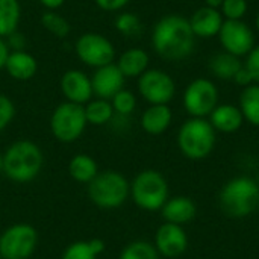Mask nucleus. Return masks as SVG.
<instances>
[{"label": "nucleus", "instance_id": "6ab92c4d", "mask_svg": "<svg viewBox=\"0 0 259 259\" xmlns=\"http://www.w3.org/2000/svg\"><path fill=\"white\" fill-rule=\"evenodd\" d=\"M243 114L241 109L234 105H220L215 106L214 111L209 114V123L219 132L232 134L238 131L243 124Z\"/></svg>", "mask_w": 259, "mask_h": 259}, {"label": "nucleus", "instance_id": "473e14b6", "mask_svg": "<svg viewBox=\"0 0 259 259\" xmlns=\"http://www.w3.org/2000/svg\"><path fill=\"white\" fill-rule=\"evenodd\" d=\"M15 117V105L6 96L0 94V132H3Z\"/></svg>", "mask_w": 259, "mask_h": 259}, {"label": "nucleus", "instance_id": "0eeeda50", "mask_svg": "<svg viewBox=\"0 0 259 259\" xmlns=\"http://www.w3.org/2000/svg\"><path fill=\"white\" fill-rule=\"evenodd\" d=\"M87 124L88 121L83 105L67 100L59 103L50 117V131L61 143H73L80 138Z\"/></svg>", "mask_w": 259, "mask_h": 259}, {"label": "nucleus", "instance_id": "4be33fe9", "mask_svg": "<svg viewBox=\"0 0 259 259\" xmlns=\"http://www.w3.org/2000/svg\"><path fill=\"white\" fill-rule=\"evenodd\" d=\"M21 20V5L18 0H0V36L8 38L17 32Z\"/></svg>", "mask_w": 259, "mask_h": 259}, {"label": "nucleus", "instance_id": "c85d7f7f", "mask_svg": "<svg viewBox=\"0 0 259 259\" xmlns=\"http://www.w3.org/2000/svg\"><path fill=\"white\" fill-rule=\"evenodd\" d=\"M120 259H159V253L147 241H134L123 249Z\"/></svg>", "mask_w": 259, "mask_h": 259}, {"label": "nucleus", "instance_id": "58836bf2", "mask_svg": "<svg viewBox=\"0 0 259 259\" xmlns=\"http://www.w3.org/2000/svg\"><path fill=\"white\" fill-rule=\"evenodd\" d=\"M39 3L47 9V11H56L58 8H61L65 0H39Z\"/></svg>", "mask_w": 259, "mask_h": 259}, {"label": "nucleus", "instance_id": "72a5a7b5", "mask_svg": "<svg viewBox=\"0 0 259 259\" xmlns=\"http://www.w3.org/2000/svg\"><path fill=\"white\" fill-rule=\"evenodd\" d=\"M246 68L249 70L253 82L259 83V46L253 47L249 52V56H247V61H246Z\"/></svg>", "mask_w": 259, "mask_h": 259}, {"label": "nucleus", "instance_id": "37998d69", "mask_svg": "<svg viewBox=\"0 0 259 259\" xmlns=\"http://www.w3.org/2000/svg\"><path fill=\"white\" fill-rule=\"evenodd\" d=\"M256 182H258V185H259V175H258V181H256Z\"/></svg>", "mask_w": 259, "mask_h": 259}, {"label": "nucleus", "instance_id": "1a4fd4ad", "mask_svg": "<svg viewBox=\"0 0 259 259\" xmlns=\"http://www.w3.org/2000/svg\"><path fill=\"white\" fill-rule=\"evenodd\" d=\"M38 234L30 225H14L0 237V255L3 259H27L35 250Z\"/></svg>", "mask_w": 259, "mask_h": 259}, {"label": "nucleus", "instance_id": "f257e3e1", "mask_svg": "<svg viewBox=\"0 0 259 259\" xmlns=\"http://www.w3.org/2000/svg\"><path fill=\"white\" fill-rule=\"evenodd\" d=\"M196 44V35L190 20L181 15H165L153 27L152 46L155 52L167 61L188 58Z\"/></svg>", "mask_w": 259, "mask_h": 259}, {"label": "nucleus", "instance_id": "e433bc0d", "mask_svg": "<svg viewBox=\"0 0 259 259\" xmlns=\"http://www.w3.org/2000/svg\"><path fill=\"white\" fill-rule=\"evenodd\" d=\"M9 42L8 46H12V50H24V39H23V35H20L18 32H14L11 36H8Z\"/></svg>", "mask_w": 259, "mask_h": 259}, {"label": "nucleus", "instance_id": "f3484780", "mask_svg": "<svg viewBox=\"0 0 259 259\" xmlns=\"http://www.w3.org/2000/svg\"><path fill=\"white\" fill-rule=\"evenodd\" d=\"M222 24H223L222 12L209 6L197 9L190 18V26L194 35L200 38H211L214 35H219Z\"/></svg>", "mask_w": 259, "mask_h": 259}, {"label": "nucleus", "instance_id": "9d476101", "mask_svg": "<svg viewBox=\"0 0 259 259\" xmlns=\"http://www.w3.org/2000/svg\"><path fill=\"white\" fill-rule=\"evenodd\" d=\"M138 91L150 105H167L176 93L175 80L170 74L158 68H147L138 77Z\"/></svg>", "mask_w": 259, "mask_h": 259}, {"label": "nucleus", "instance_id": "c9c22d12", "mask_svg": "<svg viewBox=\"0 0 259 259\" xmlns=\"http://www.w3.org/2000/svg\"><path fill=\"white\" fill-rule=\"evenodd\" d=\"M234 80H235L238 85H243V87H247V85H250V83L253 82V79H252L249 70L246 68V65H243V67L238 70V73L235 74Z\"/></svg>", "mask_w": 259, "mask_h": 259}, {"label": "nucleus", "instance_id": "39448f33", "mask_svg": "<svg viewBox=\"0 0 259 259\" xmlns=\"http://www.w3.org/2000/svg\"><path fill=\"white\" fill-rule=\"evenodd\" d=\"M131 194L137 206L146 211H159L168 200V184L156 170L138 173L131 185Z\"/></svg>", "mask_w": 259, "mask_h": 259}, {"label": "nucleus", "instance_id": "412c9836", "mask_svg": "<svg viewBox=\"0 0 259 259\" xmlns=\"http://www.w3.org/2000/svg\"><path fill=\"white\" fill-rule=\"evenodd\" d=\"M115 64L124 77H140L149 67V55L143 49H129L120 55Z\"/></svg>", "mask_w": 259, "mask_h": 259}, {"label": "nucleus", "instance_id": "cd10ccee", "mask_svg": "<svg viewBox=\"0 0 259 259\" xmlns=\"http://www.w3.org/2000/svg\"><path fill=\"white\" fill-rule=\"evenodd\" d=\"M41 24L42 27L50 32L52 35H55L56 38H65L70 33V23L67 21L65 17H62L61 14L55 12V11H46L41 15Z\"/></svg>", "mask_w": 259, "mask_h": 259}, {"label": "nucleus", "instance_id": "79ce46f5", "mask_svg": "<svg viewBox=\"0 0 259 259\" xmlns=\"http://www.w3.org/2000/svg\"><path fill=\"white\" fill-rule=\"evenodd\" d=\"M256 27H258V30H259V14H258V17H256Z\"/></svg>", "mask_w": 259, "mask_h": 259}, {"label": "nucleus", "instance_id": "a211bd4d", "mask_svg": "<svg viewBox=\"0 0 259 259\" xmlns=\"http://www.w3.org/2000/svg\"><path fill=\"white\" fill-rule=\"evenodd\" d=\"M5 70L15 80H29L36 74L38 62L26 50H12L5 62Z\"/></svg>", "mask_w": 259, "mask_h": 259}, {"label": "nucleus", "instance_id": "f704fd0d", "mask_svg": "<svg viewBox=\"0 0 259 259\" xmlns=\"http://www.w3.org/2000/svg\"><path fill=\"white\" fill-rule=\"evenodd\" d=\"M96 5L106 12H115V11H121L131 0H94Z\"/></svg>", "mask_w": 259, "mask_h": 259}, {"label": "nucleus", "instance_id": "ea45409f", "mask_svg": "<svg viewBox=\"0 0 259 259\" xmlns=\"http://www.w3.org/2000/svg\"><path fill=\"white\" fill-rule=\"evenodd\" d=\"M222 3H223V0H206V6H209V8H219V6H222Z\"/></svg>", "mask_w": 259, "mask_h": 259}, {"label": "nucleus", "instance_id": "4468645a", "mask_svg": "<svg viewBox=\"0 0 259 259\" xmlns=\"http://www.w3.org/2000/svg\"><path fill=\"white\" fill-rule=\"evenodd\" d=\"M59 87L67 102L87 105L94 97L91 77L87 76L82 70H76V68L67 70L61 77Z\"/></svg>", "mask_w": 259, "mask_h": 259}, {"label": "nucleus", "instance_id": "ddd939ff", "mask_svg": "<svg viewBox=\"0 0 259 259\" xmlns=\"http://www.w3.org/2000/svg\"><path fill=\"white\" fill-rule=\"evenodd\" d=\"M155 247L165 258L181 256L188 249V235L181 225L164 223L155 235Z\"/></svg>", "mask_w": 259, "mask_h": 259}, {"label": "nucleus", "instance_id": "4c0bfd02", "mask_svg": "<svg viewBox=\"0 0 259 259\" xmlns=\"http://www.w3.org/2000/svg\"><path fill=\"white\" fill-rule=\"evenodd\" d=\"M9 52H11V50H9L8 42L5 41V38L0 36V70L5 68V62H6V59H8Z\"/></svg>", "mask_w": 259, "mask_h": 259}, {"label": "nucleus", "instance_id": "423d86ee", "mask_svg": "<svg viewBox=\"0 0 259 259\" xmlns=\"http://www.w3.org/2000/svg\"><path fill=\"white\" fill-rule=\"evenodd\" d=\"M131 193L127 179L118 171H103L90 182L88 194L93 203L100 208H118L121 206Z\"/></svg>", "mask_w": 259, "mask_h": 259}, {"label": "nucleus", "instance_id": "c756f323", "mask_svg": "<svg viewBox=\"0 0 259 259\" xmlns=\"http://www.w3.org/2000/svg\"><path fill=\"white\" fill-rule=\"evenodd\" d=\"M114 26L118 33H121L127 38H132V36H137L141 33V20L132 12L118 14L114 21Z\"/></svg>", "mask_w": 259, "mask_h": 259}, {"label": "nucleus", "instance_id": "20e7f679", "mask_svg": "<svg viewBox=\"0 0 259 259\" xmlns=\"http://www.w3.org/2000/svg\"><path fill=\"white\" fill-rule=\"evenodd\" d=\"M178 146L182 155L188 159H205L214 150L215 129L205 118L193 117L181 126L178 134Z\"/></svg>", "mask_w": 259, "mask_h": 259}, {"label": "nucleus", "instance_id": "bb28decb", "mask_svg": "<svg viewBox=\"0 0 259 259\" xmlns=\"http://www.w3.org/2000/svg\"><path fill=\"white\" fill-rule=\"evenodd\" d=\"M105 250V244L102 240H91V241H77L70 244L62 259H96Z\"/></svg>", "mask_w": 259, "mask_h": 259}, {"label": "nucleus", "instance_id": "6e6552de", "mask_svg": "<svg viewBox=\"0 0 259 259\" xmlns=\"http://www.w3.org/2000/svg\"><path fill=\"white\" fill-rule=\"evenodd\" d=\"M74 52L79 61L88 67L99 68L114 62L115 47L102 33L87 32L82 33L74 42Z\"/></svg>", "mask_w": 259, "mask_h": 259}, {"label": "nucleus", "instance_id": "2f4dec72", "mask_svg": "<svg viewBox=\"0 0 259 259\" xmlns=\"http://www.w3.org/2000/svg\"><path fill=\"white\" fill-rule=\"evenodd\" d=\"M246 11V0H223L222 3V15H225L228 20H241Z\"/></svg>", "mask_w": 259, "mask_h": 259}, {"label": "nucleus", "instance_id": "b1692460", "mask_svg": "<svg viewBox=\"0 0 259 259\" xmlns=\"http://www.w3.org/2000/svg\"><path fill=\"white\" fill-rule=\"evenodd\" d=\"M68 173L70 176L82 184H90L99 173L97 170V162L88 156V155H76L71 158L70 164H68Z\"/></svg>", "mask_w": 259, "mask_h": 259}, {"label": "nucleus", "instance_id": "a878e982", "mask_svg": "<svg viewBox=\"0 0 259 259\" xmlns=\"http://www.w3.org/2000/svg\"><path fill=\"white\" fill-rule=\"evenodd\" d=\"M240 109L250 124L259 126V83H250L244 88L240 97Z\"/></svg>", "mask_w": 259, "mask_h": 259}, {"label": "nucleus", "instance_id": "f03ea898", "mask_svg": "<svg viewBox=\"0 0 259 259\" xmlns=\"http://www.w3.org/2000/svg\"><path fill=\"white\" fill-rule=\"evenodd\" d=\"M219 205L223 214L232 219L252 215L259 206V185L249 176H237L228 181L219 193Z\"/></svg>", "mask_w": 259, "mask_h": 259}, {"label": "nucleus", "instance_id": "dca6fc26", "mask_svg": "<svg viewBox=\"0 0 259 259\" xmlns=\"http://www.w3.org/2000/svg\"><path fill=\"white\" fill-rule=\"evenodd\" d=\"M161 214L167 223H175L182 226L185 223H190L196 217L197 206L193 202V199L187 196H176L164 203V206L161 208Z\"/></svg>", "mask_w": 259, "mask_h": 259}, {"label": "nucleus", "instance_id": "7c9ffc66", "mask_svg": "<svg viewBox=\"0 0 259 259\" xmlns=\"http://www.w3.org/2000/svg\"><path fill=\"white\" fill-rule=\"evenodd\" d=\"M111 105L114 108V112L118 117H129L137 106V99L134 93L123 88L111 99Z\"/></svg>", "mask_w": 259, "mask_h": 259}, {"label": "nucleus", "instance_id": "393cba45", "mask_svg": "<svg viewBox=\"0 0 259 259\" xmlns=\"http://www.w3.org/2000/svg\"><path fill=\"white\" fill-rule=\"evenodd\" d=\"M241 67H243V64H241L240 58L229 52L217 53L209 61L211 71L220 79H234Z\"/></svg>", "mask_w": 259, "mask_h": 259}, {"label": "nucleus", "instance_id": "5701e85b", "mask_svg": "<svg viewBox=\"0 0 259 259\" xmlns=\"http://www.w3.org/2000/svg\"><path fill=\"white\" fill-rule=\"evenodd\" d=\"M83 108H85L87 121L88 124H93V126L108 124L115 115L111 100H106V99H99V97L91 99L87 105H83Z\"/></svg>", "mask_w": 259, "mask_h": 259}, {"label": "nucleus", "instance_id": "a19ab883", "mask_svg": "<svg viewBox=\"0 0 259 259\" xmlns=\"http://www.w3.org/2000/svg\"><path fill=\"white\" fill-rule=\"evenodd\" d=\"M3 171V155H0V173Z\"/></svg>", "mask_w": 259, "mask_h": 259}, {"label": "nucleus", "instance_id": "f8f14e48", "mask_svg": "<svg viewBox=\"0 0 259 259\" xmlns=\"http://www.w3.org/2000/svg\"><path fill=\"white\" fill-rule=\"evenodd\" d=\"M219 36L222 46L225 47V52H229L238 58L249 55V52L253 49V42H255L253 32L241 20L223 21Z\"/></svg>", "mask_w": 259, "mask_h": 259}, {"label": "nucleus", "instance_id": "9b49d317", "mask_svg": "<svg viewBox=\"0 0 259 259\" xmlns=\"http://www.w3.org/2000/svg\"><path fill=\"white\" fill-rule=\"evenodd\" d=\"M219 91L208 79L193 80L184 93V106L193 117L203 118L209 115L217 106Z\"/></svg>", "mask_w": 259, "mask_h": 259}, {"label": "nucleus", "instance_id": "7ed1b4c3", "mask_svg": "<svg viewBox=\"0 0 259 259\" xmlns=\"http://www.w3.org/2000/svg\"><path fill=\"white\" fill-rule=\"evenodd\" d=\"M42 161V152L35 143L18 140L3 155V173L14 182H30L39 175Z\"/></svg>", "mask_w": 259, "mask_h": 259}, {"label": "nucleus", "instance_id": "aec40b11", "mask_svg": "<svg viewBox=\"0 0 259 259\" xmlns=\"http://www.w3.org/2000/svg\"><path fill=\"white\" fill-rule=\"evenodd\" d=\"M171 117L167 105H150L141 115V127L150 135H161L168 129Z\"/></svg>", "mask_w": 259, "mask_h": 259}, {"label": "nucleus", "instance_id": "2eb2a0df", "mask_svg": "<svg viewBox=\"0 0 259 259\" xmlns=\"http://www.w3.org/2000/svg\"><path fill=\"white\" fill-rule=\"evenodd\" d=\"M124 79L126 77L123 76V73L114 62L99 67L91 76L93 93L99 99L111 100L120 90H123Z\"/></svg>", "mask_w": 259, "mask_h": 259}]
</instances>
